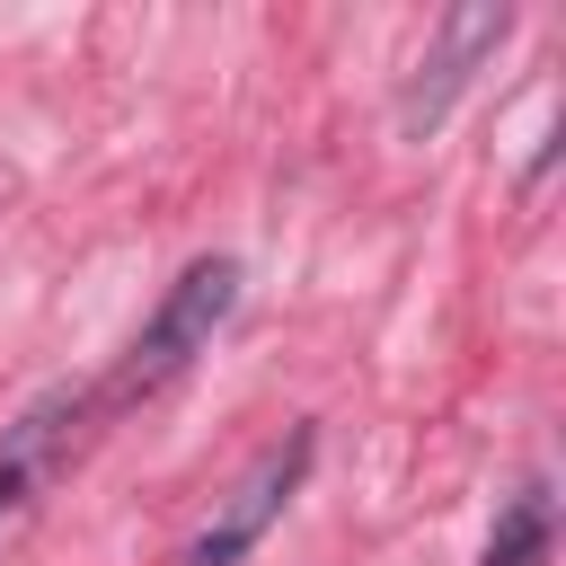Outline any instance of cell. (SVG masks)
Returning a JSON list of instances; mask_svg holds the SVG:
<instances>
[{"mask_svg": "<svg viewBox=\"0 0 566 566\" xmlns=\"http://www.w3.org/2000/svg\"><path fill=\"white\" fill-rule=\"evenodd\" d=\"M230 310H239V256H195V265L159 292V310L142 318V336L124 345L115 380L97 389V407H133V398L168 389L195 354H212V336L230 327Z\"/></svg>", "mask_w": 566, "mask_h": 566, "instance_id": "cell-1", "label": "cell"}, {"mask_svg": "<svg viewBox=\"0 0 566 566\" xmlns=\"http://www.w3.org/2000/svg\"><path fill=\"white\" fill-rule=\"evenodd\" d=\"M310 460H318V433L310 424H292V433H274L248 469H239V486L212 504V522L177 548V566H239L274 522H283V504L301 495V478H310Z\"/></svg>", "mask_w": 566, "mask_h": 566, "instance_id": "cell-2", "label": "cell"}, {"mask_svg": "<svg viewBox=\"0 0 566 566\" xmlns=\"http://www.w3.org/2000/svg\"><path fill=\"white\" fill-rule=\"evenodd\" d=\"M97 389H44V398H27L9 424H0V531L18 522V513H35L44 504V486L80 460V442L97 433Z\"/></svg>", "mask_w": 566, "mask_h": 566, "instance_id": "cell-3", "label": "cell"}, {"mask_svg": "<svg viewBox=\"0 0 566 566\" xmlns=\"http://www.w3.org/2000/svg\"><path fill=\"white\" fill-rule=\"evenodd\" d=\"M504 35H513V9H504V0H460V9H442L433 44L416 53V71H407V88H398V133L424 142V133L460 106V88L495 62Z\"/></svg>", "mask_w": 566, "mask_h": 566, "instance_id": "cell-4", "label": "cell"}, {"mask_svg": "<svg viewBox=\"0 0 566 566\" xmlns=\"http://www.w3.org/2000/svg\"><path fill=\"white\" fill-rule=\"evenodd\" d=\"M548 548H557V495H548V478H522L504 495L478 566H548Z\"/></svg>", "mask_w": 566, "mask_h": 566, "instance_id": "cell-5", "label": "cell"}]
</instances>
